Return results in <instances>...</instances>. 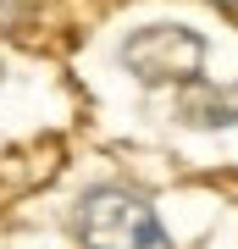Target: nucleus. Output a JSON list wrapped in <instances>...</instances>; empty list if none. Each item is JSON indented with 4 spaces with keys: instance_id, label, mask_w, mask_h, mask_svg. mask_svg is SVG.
<instances>
[{
    "instance_id": "obj_1",
    "label": "nucleus",
    "mask_w": 238,
    "mask_h": 249,
    "mask_svg": "<svg viewBox=\"0 0 238 249\" xmlns=\"http://www.w3.org/2000/svg\"><path fill=\"white\" fill-rule=\"evenodd\" d=\"M72 232L83 249H172L161 216L128 188H89L72 211Z\"/></svg>"
},
{
    "instance_id": "obj_3",
    "label": "nucleus",
    "mask_w": 238,
    "mask_h": 249,
    "mask_svg": "<svg viewBox=\"0 0 238 249\" xmlns=\"http://www.w3.org/2000/svg\"><path fill=\"white\" fill-rule=\"evenodd\" d=\"M188 127H238V78L233 83H188L177 100Z\"/></svg>"
},
{
    "instance_id": "obj_4",
    "label": "nucleus",
    "mask_w": 238,
    "mask_h": 249,
    "mask_svg": "<svg viewBox=\"0 0 238 249\" xmlns=\"http://www.w3.org/2000/svg\"><path fill=\"white\" fill-rule=\"evenodd\" d=\"M0 78H6V67H0Z\"/></svg>"
},
{
    "instance_id": "obj_2",
    "label": "nucleus",
    "mask_w": 238,
    "mask_h": 249,
    "mask_svg": "<svg viewBox=\"0 0 238 249\" xmlns=\"http://www.w3.org/2000/svg\"><path fill=\"white\" fill-rule=\"evenodd\" d=\"M122 67L139 83H200L205 72V34L188 22H150L122 39Z\"/></svg>"
}]
</instances>
